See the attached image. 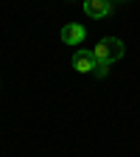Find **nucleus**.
Here are the masks:
<instances>
[{
  "instance_id": "nucleus-1",
  "label": "nucleus",
  "mask_w": 140,
  "mask_h": 157,
  "mask_svg": "<svg viewBox=\"0 0 140 157\" xmlns=\"http://www.w3.org/2000/svg\"><path fill=\"white\" fill-rule=\"evenodd\" d=\"M123 53H126V45L121 42V39H115V36H104L101 42L93 48V56H95L98 65H112V62H118Z\"/></svg>"
},
{
  "instance_id": "nucleus-2",
  "label": "nucleus",
  "mask_w": 140,
  "mask_h": 157,
  "mask_svg": "<svg viewBox=\"0 0 140 157\" xmlns=\"http://www.w3.org/2000/svg\"><path fill=\"white\" fill-rule=\"evenodd\" d=\"M62 42L65 45H81L84 39H87V28L84 25H78V23H67L65 28H62Z\"/></svg>"
},
{
  "instance_id": "nucleus-3",
  "label": "nucleus",
  "mask_w": 140,
  "mask_h": 157,
  "mask_svg": "<svg viewBox=\"0 0 140 157\" xmlns=\"http://www.w3.org/2000/svg\"><path fill=\"white\" fill-rule=\"evenodd\" d=\"M112 6H115L112 0H84V14L101 20V17H109L112 14Z\"/></svg>"
},
{
  "instance_id": "nucleus-4",
  "label": "nucleus",
  "mask_w": 140,
  "mask_h": 157,
  "mask_svg": "<svg viewBox=\"0 0 140 157\" xmlns=\"http://www.w3.org/2000/svg\"><path fill=\"white\" fill-rule=\"evenodd\" d=\"M73 67L78 73H93L95 70V56H93V51H81V48H78L73 53Z\"/></svg>"
},
{
  "instance_id": "nucleus-5",
  "label": "nucleus",
  "mask_w": 140,
  "mask_h": 157,
  "mask_svg": "<svg viewBox=\"0 0 140 157\" xmlns=\"http://www.w3.org/2000/svg\"><path fill=\"white\" fill-rule=\"evenodd\" d=\"M112 3H126V0H112Z\"/></svg>"
}]
</instances>
